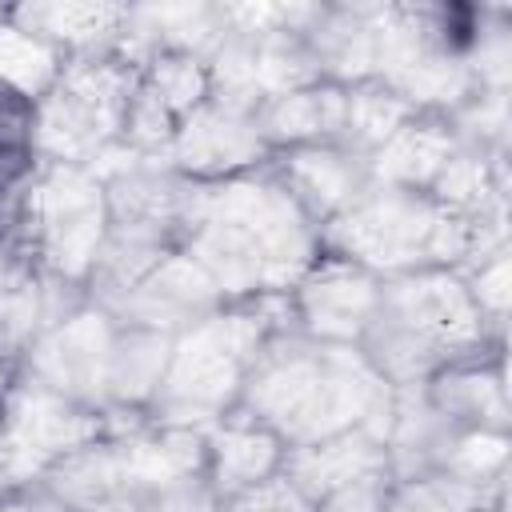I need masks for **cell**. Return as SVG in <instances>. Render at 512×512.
I'll return each mask as SVG.
<instances>
[{
	"mask_svg": "<svg viewBox=\"0 0 512 512\" xmlns=\"http://www.w3.org/2000/svg\"><path fill=\"white\" fill-rule=\"evenodd\" d=\"M248 420L296 444L348 428L388 436L396 392L352 344L268 336L240 388Z\"/></svg>",
	"mask_w": 512,
	"mask_h": 512,
	"instance_id": "cell-1",
	"label": "cell"
},
{
	"mask_svg": "<svg viewBox=\"0 0 512 512\" xmlns=\"http://www.w3.org/2000/svg\"><path fill=\"white\" fill-rule=\"evenodd\" d=\"M184 232L188 256L212 276L220 296L280 292L312 268L316 240L308 216L276 180L196 188Z\"/></svg>",
	"mask_w": 512,
	"mask_h": 512,
	"instance_id": "cell-2",
	"label": "cell"
},
{
	"mask_svg": "<svg viewBox=\"0 0 512 512\" xmlns=\"http://www.w3.org/2000/svg\"><path fill=\"white\" fill-rule=\"evenodd\" d=\"M484 316L468 284L452 272L428 268L380 288L376 312L360 336L364 360L396 388H412L440 360L476 348Z\"/></svg>",
	"mask_w": 512,
	"mask_h": 512,
	"instance_id": "cell-3",
	"label": "cell"
},
{
	"mask_svg": "<svg viewBox=\"0 0 512 512\" xmlns=\"http://www.w3.org/2000/svg\"><path fill=\"white\" fill-rule=\"evenodd\" d=\"M328 240L344 260L360 268H416V264H452L468 256L500 252V240L484 232V212L464 216L428 196L404 188L372 184L328 224Z\"/></svg>",
	"mask_w": 512,
	"mask_h": 512,
	"instance_id": "cell-4",
	"label": "cell"
},
{
	"mask_svg": "<svg viewBox=\"0 0 512 512\" xmlns=\"http://www.w3.org/2000/svg\"><path fill=\"white\" fill-rule=\"evenodd\" d=\"M268 320L260 312H212L172 340L164 380L152 396L164 424L192 428L220 416L240 396L248 368L268 344Z\"/></svg>",
	"mask_w": 512,
	"mask_h": 512,
	"instance_id": "cell-5",
	"label": "cell"
},
{
	"mask_svg": "<svg viewBox=\"0 0 512 512\" xmlns=\"http://www.w3.org/2000/svg\"><path fill=\"white\" fill-rule=\"evenodd\" d=\"M136 96V72L124 56H92L64 68L36 112L32 144L56 164H88L108 148Z\"/></svg>",
	"mask_w": 512,
	"mask_h": 512,
	"instance_id": "cell-6",
	"label": "cell"
},
{
	"mask_svg": "<svg viewBox=\"0 0 512 512\" xmlns=\"http://www.w3.org/2000/svg\"><path fill=\"white\" fill-rule=\"evenodd\" d=\"M28 228L60 280H84L108 236L104 184L84 164H52L28 196Z\"/></svg>",
	"mask_w": 512,
	"mask_h": 512,
	"instance_id": "cell-7",
	"label": "cell"
},
{
	"mask_svg": "<svg viewBox=\"0 0 512 512\" xmlns=\"http://www.w3.org/2000/svg\"><path fill=\"white\" fill-rule=\"evenodd\" d=\"M100 436V416L36 380L8 392L0 408V484L48 472L68 452Z\"/></svg>",
	"mask_w": 512,
	"mask_h": 512,
	"instance_id": "cell-8",
	"label": "cell"
},
{
	"mask_svg": "<svg viewBox=\"0 0 512 512\" xmlns=\"http://www.w3.org/2000/svg\"><path fill=\"white\" fill-rule=\"evenodd\" d=\"M116 328L108 312H76L56 328L40 332L28 348V372L36 384L76 400L100 404L108 400V360H112Z\"/></svg>",
	"mask_w": 512,
	"mask_h": 512,
	"instance_id": "cell-9",
	"label": "cell"
},
{
	"mask_svg": "<svg viewBox=\"0 0 512 512\" xmlns=\"http://www.w3.org/2000/svg\"><path fill=\"white\" fill-rule=\"evenodd\" d=\"M220 304V288L212 276L188 256L168 252L128 296H120L108 312H116L128 328H152V332H184L200 320H208Z\"/></svg>",
	"mask_w": 512,
	"mask_h": 512,
	"instance_id": "cell-10",
	"label": "cell"
},
{
	"mask_svg": "<svg viewBox=\"0 0 512 512\" xmlns=\"http://www.w3.org/2000/svg\"><path fill=\"white\" fill-rule=\"evenodd\" d=\"M380 288L368 268L352 260H324L312 268L300 284L296 308L312 340L324 344H352L364 336L372 312H376Z\"/></svg>",
	"mask_w": 512,
	"mask_h": 512,
	"instance_id": "cell-11",
	"label": "cell"
},
{
	"mask_svg": "<svg viewBox=\"0 0 512 512\" xmlns=\"http://www.w3.org/2000/svg\"><path fill=\"white\" fill-rule=\"evenodd\" d=\"M260 152H264V136H260L256 116L204 100L176 124L172 144H168V164L212 176V172L240 168L256 160Z\"/></svg>",
	"mask_w": 512,
	"mask_h": 512,
	"instance_id": "cell-12",
	"label": "cell"
},
{
	"mask_svg": "<svg viewBox=\"0 0 512 512\" xmlns=\"http://www.w3.org/2000/svg\"><path fill=\"white\" fill-rule=\"evenodd\" d=\"M388 472V452L384 440L372 436L368 428H348L312 444H296L284 456V476L316 504L348 484L360 480H384Z\"/></svg>",
	"mask_w": 512,
	"mask_h": 512,
	"instance_id": "cell-13",
	"label": "cell"
},
{
	"mask_svg": "<svg viewBox=\"0 0 512 512\" xmlns=\"http://www.w3.org/2000/svg\"><path fill=\"white\" fill-rule=\"evenodd\" d=\"M124 468V496H140L148 504L196 480L204 464V440L192 428L164 424L160 432H136L116 440Z\"/></svg>",
	"mask_w": 512,
	"mask_h": 512,
	"instance_id": "cell-14",
	"label": "cell"
},
{
	"mask_svg": "<svg viewBox=\"0 0 512 512\" xmlns=\"http://www.w3.org/2000/svg\"><path fill=\"white\" fill-rule=\"evenodd\" d=\"M284 188L304 216H340L352 200L372 188L368 160L348 148H296L284 164Z\"/></svg>",
	"mask_w": 512,
	"mask_h": 512,
	"instance_id": "cell-15",
	"label": "cell"
},
{
	"mask_svg": "<svg viewBox=\"0 0 512 512\" xmlns=\"http://www.w3.org/2000/svg\"><path fill=\"white\" fill-rule=\"evenodd\" d=\"M456 152L452 128L440 120H404L368 160V176L380 188H404L416 192L420 184H432L436 172Z\"/></svg>",
	"mask_w": 512,
	"mask_h": 512,
	"instance_id": "cell-16",
	"label": "cell"
},
{
	"mask_svg": "<svg viewBox=\"0 0 512 512\" xmlns=\"http://www.w3.org/2000/svg\"><path fill=\"white\" fill-rule=\"evenodd\" d=\"M304 44L320 72L340 80H364L376 68L372 8H320L304 28Z\"/></svg>",
	"mask_w": 512,
	"mask_h": 512,
	"instance_id": "cell-17",
	"label": "cell"
},
{
	"mask_svg": "<svg viewBox=\"0 0 512 512\" xmlns=\"http://www.w3.org/2000/svg\"><path fill=\"white\" fill-rule=\"evenodd\" d=\"M48 496L68 512H88L112 496H124V468L116 444H84L48 468Z\"/></svg>",
	"mask_w": 512,
	"mask_h": 512,
	"instance_id": "cell-18",
	"label": "cell"
},
{
	"mask_svg": "<svg viewBox=\"0 0 512 512\" xmlns=\"http://www.w3.org/2000/svg\"><path fill=\"white\" fill-rule=\"evenodd\" d=\"M284 460L280 436L268 432L256 420H240L216 432L212 440V476H216V492L236 496L244 488H252L256 480L272 476L276 464Z\"/></svg>",
	"mask_w": 512,
	"mask_h": 512,
	"instance_id": "cell-19",
	"label": "cell"
},
{
	"mask_svg": "<svg viewBox=\"0 0 512 512\" xmlns=\"http://www.w3.org/2000/svg\"><path fill=\"white\" fill-rule=\"evenodd\" d=\"M16 28L44 44H76V48H96L112 36H120L128 8L116 4H24L12 12Z\"/></svg>",
	"mask_w": 512,
	"mask_h": 512,
	"instance_id": "cell-20",
	"label": "cell"
},
{
	"mask_svg": "<svg viewBox=\"0 0 512 512\" xmlns=\"http://www.w3.org/2000/svg\"><path fill=\"white\" fill-rule=\"evenodd\" d=\"M264 140H316L336 136L344 124V92L332 84H308L256 112Z\"/></svg>",
	"mask_w": 512,
	"mask_h": 512,
	"instance_id": "cell-21",
	"label": "cell"
},
{
	"mask_svg": "<svg viewBox=\"0 0 512 512\" xmlns=\"http://www.w3.org/2000/svg\"><path fill=\"white\" fill-rule=\"evenodd\" d=\"M172 340L176 336L152 332V328L116 332L112 360H108V396L120 400V404L152 400L160 380H164V368H168V356H172Z\"/></svg>",
	"mask_w": 512,
	"mask_h": 512,
	"instance_id": "cell-22",
	"label": "cell"
},
{
	"mask_svg": "<svg viewBox=\"0 0 512 512\" xmlns=\"http://www.w3.org/2000/svg\"><path fill=\"white\" fill-rule=\"evenodd\" d=\"M428 400L456 424V428H484V432H500L504 428V384L492 372H444L432 388Z\"/></svg>",
	"mask_w": 512,
	"mask_h": 512,
	"instance_id": "cell-23",
	"label": "cell"
},
{
	"mask_svg": "<svg viewBox=\"0 0 512 512\" xmlns=\"http://www.w3.org/2000/svg\"><path fill=\"white\" fill-rule=\"evenodd\" d=\"M404 120H412V104L400 100L384 84H364L356 92H344V124L340 136L348 140V152H376Z\"/></svg>",
	"mask_w": 512,
	"mask_h": 512,
	"instance_id": "cell-24",
	"label": "cell"
},
{
	"mask_svg": "<svg viewBox=\"0 0 512 512\" xmlns=\"http://www.w3.org/2000/svg\"><path fill=\"white\" fill-rule=\"evenodd\" d=\"M56 48L28 36L16 24H0V80L24 96H36L56 84Z\"/></svg>",
	"mask_w": 512,
	"mask_h": 512,
	"instance_id": "cell-25",
	"label": "cell"
},
{
	"mask_svg": "<svg viewBox=\"0 0 512 512\" xmlns=\"http://www.w3.org/2000/svg\"><path fill=\"white\" fill-rule=\"evenodd\" d=\"M144 88H148L172 116L184 120V116H188L196 104H204V96H208V68H204L196 56L164 52V56L152 60Z\"/></svg>",
	"mask_w": 512,
	"mask_h": 512,
	"instance_id": "cell-26",
	"label": "cell"
},
{
	"mask_svg": "<svg viewBox=\"0 0 512 512\" xmlns=\"http://www.w3.org/2000/svg\"><path fill=\"white\" fill-rule=\"evenodd\" d=\"M480 504H484V492H476L444 472L412 476L392 496H384V512H476Z\"/></svg>",
	"mask_w": 512,
	"mask_h": 512,
	"instance_id": "cell-27",
	"label": "cell"
},
{
	"mask_svg": "<svg viewBox=\"0 0 512 512\" xmlns=\"http://www.w3.org/2000/svg\"><path fill=\"white\" fill-rule=\"evenodd\" d=\"M504 456H508L504 432L468 428V432L456 436V444H452V452H448V460H444L440 472L452 476V480H460V484H468V488H476V492H484V484L500 480Z\"/></svg>",
	"mask_w": 512,
	"mask_h": 512,
	"instance_id": "cell-28",
	"label": "cell"
},
{
	"mask_svg": "<svg viewBox=\"0 0 512 512\" xmlns=\"http://www.w3.org/2000/svg\"><path fill=\"white\" fill-rule=\"evenodd\" d=\"M316 504L284 476V472H272L264 480H256L252 488L228 496V512H312Z\"/></svg>",
	"mask_w": 512,
	"mask_h": 512,
	"instance_id": "cell-29",
	"label": "cell"
},
{
	"mask_svg": "<svg viewBox=\"0 0 512 512\" xmlns=\"http://www.w3.org/2000/svg\"><path fill=\"white\" fill-rule=\"evenodd\" d=\"M456 128H464V136L472 144L480 140H504V128H508V104H504V92H484V96H472L460 104V116H456Z\"/></svg>",
	"mask_w": 512,
	"mask_h": 512,
	"instance_id": "cell-30",
	"label": "cell"
},
{
	"mask_svg": "<svg viewBox=\"0 0 512 512\" xmlns=\"http://www.w3.org/2000/svg\"><path fill=\"white\" fill-rule=\"evenodd\" d=\"M468 292H472V300H476L480 316H484V312H492V316L500 320V316H504V308H508V256H504V252L484 256V260L476 264V276H472Z\"/></svg>",
	"mask_w": 512,
	"mask_h": 512,
	"instance_id": "cell-31",
	"label": "cell"
},
{
	"mask_svg": "<svg viewBox=\"0 0 512 512\" xmlns=\"http://www.w3.org/2000/svg\"><path fill=\"white\" fill-rule=\"evenodd\" d=\"M312 512H384V484L380 480H360L348 484L324 500H316Z\"/></svg>",
	"mask_w": 512,
	"mask_h": 512,
	"instance_id": "cell-32",
	"label": "cell"
},
{
	"mask_svg": "<svg viewBox=\"0 0 512 512\" xmlns=\"http://www.w3.org/2000/svg\"><path fill=\"white\" fill-rule=\"evenodd\" d=\"M152 508H156V512H220V508H216V496L204 492L196 480L184 484V488H176V492H168V496L156 500Z\"/></svg>",
	"mask_w": 512,
	"mask_h": 512,
	"instance_id": "cell-33",
	"label": "cell"
},
{
	"mask_svg": "<svg viewBox=\"0 0 512 512\" xmlns=\"http://www.w3.org/2000/svg\"><path fill=\"white\" fill-rule=\"evenodd\" d=\"M88 512H156V508L148 500H140V496H112L104 504H92Z\"/></svg>",
	"mask_w": 512,
	"mask_h": 512,
	"instance_id": "cell-34",
	"label": "cell"
},
{
	"mask_svg": "<svg viewBox=\"0 0 512 512\" xmlns=\"http://www.w3.org/2000/svg\"><path fill=\"white\" fill-rule=\"evenodd\" d=\"M4 512H68V508L44 492V496H24V500H12Z\"/></svg>",
	"mask_w": 512,
	"mask_h": 512,
	"instance_id": "cell-35",
	"label": "cell"
},
{
	"mask_svg": "<svg viewBox=\"0 0 512 512\" xmlns=\"http://www.w3.org/2000/svg\"><path fill=\"white\" fill-rule=\"evenodd\" d=\"M12 268H16V260H8V256H4V252H0V284H4V280H8V272H12Z\"/></svg>",
	"mask_w": 512,
	"mask_h": 512,
	"instance_id": "cell-36",
	"label": "cell"
}]
</instances>
